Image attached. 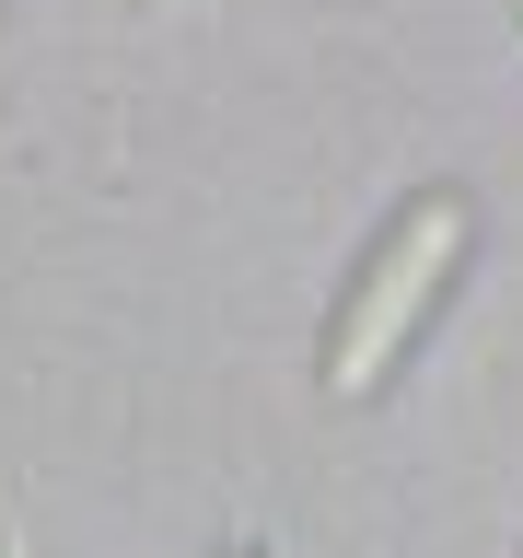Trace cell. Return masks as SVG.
I'll return each mask as SVG.
<instances>
[{
	"label": "cell",
	"instance_id": "cell-2",
	"mask_svg": "<svg viewBox=\"0 0 523 558\" xmlns=\"http://www.w3.org/2000/svg\"><path fill=\"white\" fill-rule=\"evenodd\" d=\"M512 12H523V0H512Z\"/></svg>",
	"mask_w": 523,
	"mask_h": 558
},
{
	"label": "cell",
	"instance_id": "cell-1",
	"mask_svg": "<svg viewBox=\"0 0 523 558\" xmlns=\"http://www.w3.org/2000/svg\"><path fill=\"white\" fill-rule=\"evenodd\" d=\"M465 256H477V198H465V186H418L373 233V256L349 268L338 314H326V361H314L326 408H373L384 384L408 373V349L430 338V314H442V291L465 279Z\"/></svg>",
	"mask_w": 523,
	"mask_h": 558
}]
</instances>
